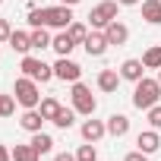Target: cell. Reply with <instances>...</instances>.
Returning a JSON list of instances; mask_svg holds the SVG:
<instances>
[{"label":"cell","instance_id":"obj_2","mask_svg":"<svg viewBox=\"0 0 161 161\" xmlns=\"http://www.w3.org/2000/svg\"><path fill=\"white\" fill-rule=\"evenodd\" d=\"M161 101V82L158 79H148V76H142L139 82L133 86V108H139V111H148V108H155Z\"/></svg>","mask_w":161,"mask_h":161},{"label":"cell","instance_id":"obj_21","mask_svg":"<svg viewBox=\"0 0 161 161\" xmlns=\"http://www.w3.org/2000/svg\"><path fill=\"white\" fill-rule=\"evenodd\" d=\"M32 145L38 148V155H47V152H54L57 142H54V136H47V133L41 130V133H32Z\"/></svg>","mask_w":161,"mask_h":161},{"label":"cell","instance_id":"obj_19","mask_svg":"<svg viewBox=\"0 0 161 161\" xmlns=\"http://www.w3.org/2000/svg\"><path fill=\"white\" fill-rule=\"evenodd\" d=\"M29 35H32V51H44V47L54 44V35H51V29H44V25H41V29H32Z\"/></svg>","mask_w":161,"mask_h":161},{"label":"cell","instance_id":"obj_8","mask_svg":"<svg viewBox=\"0 0 161 161\" xmlns=\"http://www.w3.org/2000/svg\"><path fill=\"white\" fill-rule=\"evenodd\" d=\"M82 47H86V54H89V57H104L111 44H108V35H104L101 29H89V35H86Z\"/></svg>","mask_w":161,"mask_h":161},{"label":"cell","instance_id":"obj_6","mask_svg":"<svg viewBox=\"0 0 161 161\" xmlns=\"http://www.w3.org/2000/svg\"><path fill=\"white\" fill-rule=\"evenodd\" d=\"M19 69H22V76L35 79V82H51L54 79V66H47L41 57H32V54H25L19 60Z\"/></svg>","mask_w":161,"mask_h":161},{"label":"cell","instance_id":"obj_5","mask_svg":"<svg viewBox=\"0 0 161 161\" xmlns=\"http://www.w3.org/2000/svg\"><path fill=\"white\" fill-rule=\"evenodd\" d=\"M117 10H120L117 0H101V3H95L92 13H89V29H101V32H104V29L117 19Z\"/></svg>","mask_w":161,"mask_h":161},{"label":"cell","instance_id":"obj_24","mask_svg":"<svg viewBox=\"0 0 161 161\" xmlns=\"http://www.w3.org/2000/svg\"><path fill=\"white\" fill-rule=\"evenodd\" d=\"M60 108H63V104H60L57 98H51V95H47V98H41V104H38V111L44 114V120H54Z\"/></svg>","mask_w":161,"mask_h":161},{"label":"cell","instance_id":"obj_25","mask_svg":"<svg viewBox=\"0 0 161 161\" xmlns=\"http://www.w3.org/2000/svg\"><path fill=\"white\" fill-rule=\"evenodd\" d=\"M66 32H69V38H73L76 44H82V41H86V35H89V25H86V22H76V19H73Z\"/></svg>","mask_w":161,"mask_h":161},{"label":"cell","instance_id":"obj_11","mask_svg":"<svg viewBox=\"0 0 161 161\" xmlns=\"http://www.w3.org/2000/svg\"><path fill=\"white\" fill-rule=\"evenodd\" d=\"M44 123H47V120H44V114H41L38 108H25L22 117H19V126H22L25 133H41Z\"/></svg>","mask_w":161,"mask_h":161},{"label":"cell","instance_id":"obj_26","mask_svg":"<svg viewBox=\"0 0 161 161\" xmlns=\"http://www.w3.org/2000/svg\"><path fill=\"white\" fill-rule=\"evenodd\" d=\"M16 95H0V117H13L16 114Z\"/></svg>","mask_w":161,"mask_h":161},{"label":"cell","instance_id":"obj_33","mask_svg":"<svg viewBox=\"0 0 161 161\" xmlns=\"http://www.w3.org/2000/svg\"><path fill=\"white\" fill-rule=\"evenodd\" d=\"M117 3H120V7H139L142 0H117Z\"/></svg>","mask_w":161,"mask_h":161},{"label":"cell","instance_id":"obj_18","mask_svg":"<svg viewBox=\"0 0 161 161\" xmlns=\"http://www.w3.org/2000/svg\"><path fill=\"white\" fill-rule=\"evenodd\" d=\"M142 19L148 25H161V0H142Z\"/></svg>","mask_w":161,"mask_h":161},{"label":"cell","instance_id":"obj_32","mask_svg":"<svg viewBox=\"0 0 161 161\" xmlns=\"http://www.w3.org/2000/svg\"><path fill=\"white\" fill-rule=\"evenodd\" d=\"M54 161H76V155H69V152H57Z\"/></svg>","mask_w":161,"mask_h":161},{"label":"cell","instance_id":"obj_3","mask_svg":"<svg viewBox=\"0 0 161 161\" xmlns=\"http://www.w3.org/2000/svg\"><path fill=\"white\" fill-rule=\"evenodd\" d=\"M69 98H73V111L82 114V117H92V114L98 111V101H95V95H92V89H89L86 82H73Z\"/></svg>","mask_w":161,"mask_h":161},{"label":"cell","instance_id":"obj_10","mask_svg":"<svg viewBox=\"0 0 161 161\" xmlns=\"http://www.w3.org/2000/svg\"><path fill=\"white\" fill-rule=\"evenodd\" d=\"M136 148H139V152H145V155H155V152L161 148V133H158V130H152V126H148V130H142V133L136 136Z\"/></svg>","mask_w":161,"mask_h":161},{"label":"cell","instance_id":"obj_16","mask_svg":"<svg viewBox=\"0 0 161 161\" xmlns=\"http://www.w3.org/2000/svg\"><path fill=\"white\" fill-rule=\"evenodd\" d=\"M7 44H10L16 54H22V57H25V54L32 51V35H29V32H19V29H13V35H10V41H7Z\"/></svg>","mask_w":161,"mask_h":161},{"label":"cell","instance_id":"obj_13","mask_svg":"<svg viewBox=\"0 0 161 161\" xmlns=\"http://www.w3.org/2000/svg\"><path fill=\"white\" fill-rule=\"evenodd\" d=\"M120 76L126 79V82H139V79L145 76V66H142V60H136V57H126L123 63H120Z\"/></svg>","mask_w":161,"mask_h":161},{"label":"cell","instance_id":"obj_4","mask_svg":"<svg viewBox=\"0 0 161 161\" xmlns=\"http://www.w3.org/2000/svg\"><path fill=\"white\" fill-rule=\"evenodd\" d=\"M13 95H16V101L22 108H38L41 104V89H38L35 79H29V76H19L13 82Z\"/></svg>","mask_w":161,"mask_h":161},{"label":"cell","instance_id":"obj_15","mask_svg":"<svg viewBox=\"0 0 161 161\" xmlns=\"http://www.w3.org/2000/svg\"><path fill=\"white\" fill-rule=\"evenodd\" d=\"M104 123H108V136H114V139H120V136L130 133V117L126 114H111Z\"/></svg>","mask_w":161,"mask_h":161},{"label":"cell","instance_id":"obj_29","mask_svg":"<svg viewBox=\"0 0 161 161\" xmlns=\"http://www.w3.org/2000/svg\"><path fill=\"white\" fill-rule=\"evenodd\" d=\"M10 35H13L10 19H0V44H7V41H10Z\"/></svg>","mask_w":161,"mask_h":161},{"label":"cell","instance_id":"obj_27","mask_svg":"<svg viewBox=\"0 0 161 161\" xmlns=\"http://www.w3.org/2000/svg\"><path fill=\"white\" fill-rule=\"evenodd\" d=\"M76 161H98V148H95V142L79 145V152H76Z\"/></svg>","mask_w":161,"mask_h":161},{"label":"cell","instance_id":"obj_7","mask_svg":"<svg viewBox=\"0 0 161 161\" xmlns=\"http://www.w3.org/2000/svg\"><path fill=\"white\" fill-rule=\"evenodd\" d=\"M79 76H82V66H79L76 60H69V57H57V63H54V79H60V82H79Z\"/></svg>","mask_w":161,"mask_h":161},{"label":"cell","instance_id":"obj_20","mask_svg":"<svg viewBox=\"0 0 161 161\" xmlns=\"http://www.w3.org/2000/svg\"><path fill=\"white\" fill-rule=\"evenodd\" d=\"M13 161H41V155L32 142H22V145H13Z\"/></svg>","mask_w":161,"mask_h":161},{"label":"cell","instance_id":"obj_35","mask_svg":"<svg viewBox=\"0 0 161 161\" xmlns=\"http://www.w3.org/2000/svg\"><path fill=\"white\" fill-rule=\"evenodd\" d=\"M155 79H158V82H161V69H158V76H155Z\"/></svg>","mask_w":161,"mask_h":161},{"label":"cell","instance_id":"obj_1","mask_svg":"<svg viewBox=\"0 0 161 161\" xmlns=\"http://www.w3.org/2000/svg\"><path fill=\"white\" fill-rule=\"evenodd\" d=\"M69 22H73V7H63V3H57V7H32L29 10V25L32 29H54V32H63V29H69Z\"/></svg>","mask_w":161,"mask_h":161},{"label":"cell","instance_id":"obj_30","mask_svg":"<svg viewBox=\"0 0 161 161\" xmlns=\"http://www.w3.org/2000/svg\"><path fill=\"white\" fill-rule=\"evenodd\" d=\"M123 161H148V155L136 148V152H126V155H123Z\"/></svg>","mask_w":161,"mask_h":161},{"label":"cell","instance_id":"obj_14","mask_svg":"<svg viewBox=\"0 0 161 161\" xmlns=\"http://www.w3.org/2000/svg\"><path fill=\"white\" fill-rule=\"evenodd\" d=\"M104 35H108V44H117V47H123V44L130 41V29H126L120 19H114V22L104 29Z\"/></svg>","mask_w":161,"mask_h":161},{"label":"cell","instance_id":"obj_36","mask_svg":"<svg viewBox=\"0 0 161 161\" xmlns=\"http://www.w3.org/2000/svg\"><path fill=\"white\" fill-rule=\"evenodd\" d=\"M0 7H3V0H0Z\"/></svg>","mask_w":161,"mask_h":161},{"label":"cell","instance_id":"obj_28","mask_svg":"<svg viewBox=\"0 0 161 161\" xmlns=\"http://www.w3.org/2000/svg\"><path fill=\"white\" fill-rule=\"evenodd\" d=\"M145 114H148V126H152V130H161V104L148 108Z\"/></svg>","mask_w":161,"mask_h":161},{"label":"cell","instance_id":"obj_9","mask_svg":"<svg viewBox=\"0 0 161 161\" xmlns=\"http://www.w3.org/2000/svg\"><path fill=\"white\" fill-rule=\"evenodd\" d=\"M79 133H82V139H86V142H98V139H104V136H108V123H104V120H95V114H92L89 120H82Z\"/></svg>","mask_w":161,"mask_h":161},{"label":"cell","instance_id":"obj_31","mask_svg":"<svg viewBox=\"0 0 161 161\" xmlns=\"http://www.w3.org/2000/svg\"><path fill=\"white\" fill-rule=\"evenodd\" d=\"M0 161H13V148H7L3 142H0Z\"/></svg>","mask_w":161,"mask_h":161},{"label":"cell","instance_id":"obj_12","mask_svg":"<svg viewBox=\"0 0 161 161\" xmlns=\"http://www.w3.org/2000/svg\"><path fill=\"white\" fill-rule=\"evenodd\" d=\"M120 82H123L120 69H101V73H98V89H101L104 95H114V92L120 89Z\"/></svg>","mask_w":161,"mask_h":161},{"label":"cell","instance_id":"obj_23","mask_svg":"<svg viewBox=\"0 0 161 161\" xmlns=\"http://www.w3.org/2000/svg\"><path fill=\"white\" fill-rule=\"evenodd\" d=\"M142 66H145V69H161V44H152V47L142 54Z\"/></svg>","mask_w":161,"mask_h":161},{"label":"cell","instance_id":"obj_22","mask_svg":"<svg viewBox=\"0 0 161 161\" xmlns=\"http://www.w3.org/2000/svg\"><path fill=\"white\" fill-rule=\"evenodd\" d=\"M51 123H54L57 130H69V126L76 123V111H73V108H60V111H57V117H54Z\"/></svg>","mask_w":161,"mask_h":161},{"label":"cell","instance_id":"obj_17","mask_svg":"<svg viewBox=\"0 0 161 161\" xmlns=\"http://www.w3.org/2000/svg\"><path fill=\"white\" fill-rule=\"evenodd\" d=\"M51 47H54V54H57V57H69V54H73V47H76V41H73V38H69V32L63 29V32H57V35H54V44H51Z\"/></svg>","mask_w":161,"mask_h":161},{"label":"cell","instance_id":"obj_34","mask_svg":"<svg viewBox=\"0 0 161 161\" xmlns=\"http://www.w3.org/2000/svg\"><path fill=\"white\" fill-rule=\"evenodd\" d=\"M63 7H76V3H82V0H60Z\"/></svg>","mask_w":161,"mask_h":161}]
</instances>
